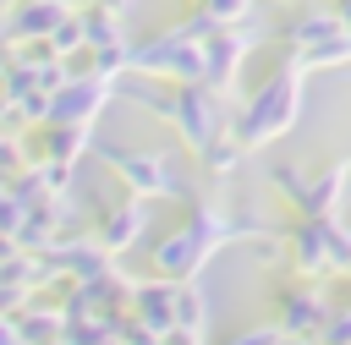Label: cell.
Masks as SVG:
<instances>
[{
	"label": "cell",
	"instance_id": "15",
	"mask_svg": "<svg viewBox=\"0 0 351 345\" xmlns=\"http://www.w3.org/2000/svg\"><path fill=\"white\" fill-rule=\"evenodd\" d=\"M82 27H88V49H115V44H132L121 16L104 11V5H82Z\"/></svg>",
	"mask_w": 351,
	"mask_h": 345
},
{
	"label": "cell",
	"instance_id": "9",
	"mask_svg": "<svg viewBox=\"0 0 351 345\" xmlns=\"http://www.w3.org/2000/svg\"><path fill=\"white\" fill-rule=\"evenodd\" d=\"M60 16H71V5H66V0H16V5L5 11V49L49 38Z\"/></svg>",
	"mask_w": 351,
	"mask_h": 345
},
{
	"label": "cell",
	"instance_id": "4",
	"mask_svg": "<svg viewBox=\"0 0 351 345\" xmlns=\"http://www.w3.org/2000/svg\"><path fill=\"white\" fill-rule=\"evenodd\" d=\"M110 93H115V82H104V77H66L55 93H49V120H60V126H93L99 120V110L110 104Z\"/></svg>",
	"mask_w": 351,
	"mask_h": 345
},
{
	"label": "cell",
	"instance_id": "8",
	"mask_svg": "<svg viewBox=\"0 0 351 345\" xmlns=\"http://www.w3.org/2000/svg\"><path fill=\"white\" fill-rule=\"evenodd\" d=\"M143 235H148V203H143V197H121V203L104 208L99 225H93V241H99L104 252L143 246Z\"/></svg>",
	"mask_w": 351,
	"mask_h": 345
},
{
	"label": "cell",
	"instance_id": "19",
	"mask_svg": "<svg viewBox=\"0 0 351 345\" xmlns=\"http://www.w3.org/2000/svg\"><path fill=\"white\" fill-rule=\"evenodd\" d=\"M27 164H33L27 142H22L16 131H5V137H0V186H16V181L27 175Z\"/></svg>",
	"mask_w": 351,
	"mask_h": 345
},
{
	"label": "cell",
	"instance_id": "20",
	"mask_svg": "<svg viewBox=\"0 0 351 345\" xmlns=\"http://www.w3.org/2000/svg\"><path fill=\"white\" fill-rule=\"evenodd\" d=\"M197 5H203L219 27H241V22H247V11H252V0H197Z\"/></svg>",
	"mask_w": 351,
	"mask_h": 345
},
{
	"label": "cell",
	"instance_id": "27",
	"mask_svg": "<svg viewBox=\"0 0 351 345\" xmlns=\"http://www.w3.org/2000/svg\"><path fill=\"white\" fill-rule=\"evenodd\" d=\"M0 49H5V22H0Z\"/></svg>",
	"mask_w": 351,
	"mask_h": 345
},
{
	"label": "cell",
	"instance_id": "2",
	"mask_svg": "<svg viewBox=\"0 0 351 345\" xmlns=\"http://www.w3.org/2000/svg\"><path fill=\"white\" fill-rule=\"evenodd\" d=\"M269 181H274V192L291 203V214L296 219H335V208H340V197H346V181H351V159H335L324 175H296L291 164H274L269 170Z\"/></svg>",
	"mask_w": 351,
	"mask_h": 345
},
{
	"label": "cell",
	"instance_id": "18",
	"mask_svg": "<svg viewBox=\"0 0 351 345\" xmlns=\"http://www.w3.org/2000/svg\"><path fill=\"white\" fill-rule=\"evenodd\" d=\"M197 159H203V170H208V175H230V170H236V164L247 159V148H241V142H236V137L225 131V137H214V142H208V148H203Z\"/></svg>",
	"mask_w": 351,
	"mask_h": 345
},
{
	"label": "cell",
	"instance_id": "6",
	"mask_svg": "<svg viewBox=\"0 0 351 345\" xmlns=\"http://www.w3.org/2000/svg\"><path fill=\"white\" fill-rule=\"evenodd\" d=\"M285 257L302 279H329L335 257H329V219H296L285 230Z\"/></svg>",
	"mask_w": 351,
	"mask_h": 345
},
{
	"label": "cell",
	"instance_id": "24",
	"mask_svg": "<svg viewBox=\"0 0 351 345\" xmlns=\"http://www.w3.org/2000/svg\"><path fill=\"white\" fill-rule=\"evenodd\" d=\"M335 16H340V27L351 33V0H335Z\"/></svg>",
	"mask_w": 351,
	"mask_h": 345
},
{
	"label": "cell",
	"instance_id": "23",
	"mask_svg": "<svg viewBox=\"0 0 351 345\" xmlns=\"http://www.w3.org/2000/svg\"><path fill=\"white\" fill-rule=\"evenodd\" d=\"M93 5H104V11H115V16H126V11H132V0H93Z\"/></svg>",
	"mask_w": 351,
	"mask_h": 345
},
{
	"label": "cell",
	"instance_id": "13",
	"mask_svg": "<svg viewBox=\"0 0 351 345\" xmlns=\"http://www.w3.org/2000/svg\"><path fill=\"white\" fill-rule=\"evenodd\" d=\"M329 33H340V16H335V5H313V11H296V16L285 22V44H291V55H302V49L324 44Z\"/></svg>",
	"mask_w": 351,
	"mask_h": 345
},
{
	"label": "cell",
	"instance_id": "25",
	"mask_svg": "<svg viewBox=\"0 0 351 345\" xmlns=\"http://www.w3.org/2000/svg\"><path fill=\"white\" fill-rule=\"evenodd\" d=\"M274 345H313V340H302V334H285V329H280V340H274Z\"/></svg>",
	"mask_w": 351,
	"mask_h": 345
},
{
	"label": "cell",
	"instance_id": "17",
	"mask_svg": "<svg viewBox=\"0 0 351 345\" xmlns=\"http://www.w3.org/2000/svg\"><path fill=\"white\" fill-rule=\"evenodd\" d=\"M44 44L55 49V60H71L77 49H88V27H82V11H71V16H60V22H55V33H49Z\"/></svg>",
	"mask_w": 351,
	"mask_h": 345
},
{
	"label": "cell",
	"instance_id": "3",
	"mask_svg": "<svg viewBox=\"0 0 351 345\" xmlns=\"http://www.w3.org/2000/svg\"><path fill=\"white\" fill-rule=\"evenodd\" d=\"M93 153L132 186V197H197V192H186V186L176 181L170 153H126V148H115V142H99Z\"/></svg>",
	"mask_w": 351,
	"mask_h": 345
},
{
	"label": "cell",
	"instance_id": "16",
	"mask_svg": "<svg viewBox=\"0 0 351 345\" xmlns=\"http://www.w3.org/2000/svg\"><path fill=\"white\" fill-rule=\"evenodd\" d=\"M346 60H351V33H346V27H340V33H329L324 44H313V49H302V55H296V66H302V71H324V66H346Z\"/></svg>",
	"mask_w": 351,
	"mask_h": 345
},
{
	"label": "cell",
	"instance_id": "26",
	"mask_svg": "<svg viewBox=\"0 0 351 345\" xmlns=\"http://www.w3.org/2000/svg\"><path fill=\"white\" fill-rule=\"evenodd\" d=\"M11 5H16V0H0V16H5V11H11Z\"/></svg>",
	"mask_w": 351,
	"mask_h": 345
},
{
	"label": "cell",
	"instance_id": "7",
	"mask_svg": "<svg viewBox=\"0 0 351 345\" xmlns=\"http://www.w3.org/2000/svg\"><path fill=\"white\" fill-rule=\"evenodd\" d=\"M247 49H252V33H247V27H219V33H208V38H203V82H208L214 93H230Z\"/></svg>",
	"mask_w": 351,
	"mask_h": 345
},
{
	"label": "cell",
	"instance_id": "5",
	"mask_svg": "<svg viewBox=\"0 0 351 345\" xmlns=\"http://www.w3.org/2000/svg\"><path fill=\"white\" fill-rule=\"evenodd\" d=\"M274 323H280L285 334H302V340L318 345V334H324V323H329V301H324V290L307 285V279L285 285L280 301H274Z\"/></svg>",
	"mask_w": 351,
	"mask_h": 345
},
{
	"label": "cell",
	"instance_id": "1",
	"mask_svg": "<svg viewBox=\"0 0 351 345\" xmlns=\"http://www.w3.org/2000/svg\"><path fill=\"white\" fill-rule=\"evenodd\" d=\"M302 66H296V55H285L269 77H263V88L247 99V104H236V120H230V137L252 153V148H263V142H274V137H285L291 126H296V115H302Z\"/></svg>",
	"mask_w": 351,
	"mask_h": 345
},
{
	"label": "cell",
	"instance_id": "21",
	"mask_svg": "<svg viewBox=\"0 0 351 345\" xmlns=\"http://www.w3.org/2000/svg\"><path fill=\"white\" fill-rule=\"evenodd\" d=\"M274 340H280V323H247L241 334H230L219 345H274Z\"/></svg>",
	"mask_w": 351,
	"mask_h": 345
},
{
	"label": "cell",
	"instance_id": "11",
	"mask_svg": "<svg viewBox=\"0 0 351 345\" xmlns=\"http://www.w3.org/2000/svg\"><path fill=\"white\" fill-rule=\"evenodd\" d=\"M208 257H214V252H208V246L181 225V230H170V235L154 246V274H159V279H192Z\"/></svg>",
	"mask_w": 351,
	"mask_h": 345
},
{
	"label": "cell",
	"instance_id": "14",
	"mask_svg": "<svg viewBox=\"0 0 351 345\" xmlns=\"http://www.w3.org/2000/svg\"><path fill=\"white\" fill-rule=\"evenodd\" d=\"M176 329L181 334H203L208 329V296L197 290V279H176Z\"/></svg>",
	"mask_w": 351,
	"mask_h": 345
},
{
	"label": "cell",
	"instance_id": "22",
	"mask_svg": "<svg viewBox=\"0 0 351 345\" xmlns=\"http://www.w3.org/2000/svg\"><path fill=\"white\" fill-rule=\"evenodd\" d=\"M0 345H22V334H16V318H11V312H0Z\"/></svg>",
	"mask_w": 351,
	"mask_h": 345
},
{
	"label": "cell",
	"instance_id": "10",
	"mask_svg": "<svg viewBox=\"0 0 351 345\" xmlns=\"http://www.w3.org/2000/svg\"><path fill=\"white\" fill-rule=\"evenodd\" d=\"M132 307V323H143L148 334H176V279H154V285H132L126 296Z\"/></svg>",
	"mask_w": 351,
	"mask_h": 345
},
{
	"label": "cell",
	"instance_id": "12",
	"mask_svg": "<svg viewBox=\"0 0 351 345\" xmlns=\"http://www.w3.org/2000/svg\"><path fill=\"white\" fill-rule=\"evenodd\" d=\"M93 142V126H60V120H44L38 126V148L33 159H60V164H77Z\"/></svg>",
	"mask_w": 351,
	"mask_h": 345
}]
</instances>
